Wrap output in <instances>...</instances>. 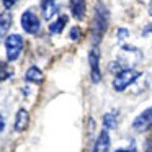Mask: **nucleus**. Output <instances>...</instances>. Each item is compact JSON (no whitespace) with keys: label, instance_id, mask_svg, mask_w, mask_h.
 <instances>
[{"label":"nucleus","instance_id":"4","mask_svg":"<svg viewBox=\"0 0 152 152\" xmlns=\"http://www.w3.org/2000/svg\"><path fill=\"white\" fill-rule=\"evenodd\" d=\"M5 48H7V59L17 61L20 57V53L23 49V39L20 34H10L5 39Z\"/></svg>","mask_w":152,"mask_h":152},{"label":"nucleus","instance_id":"9","mask_svg":"<svg viewBox=\"0 0 152 152\" xmlns=\"http://www.w3.org/2000/svg\"><path fill=\"white\" fill-rule=\"evenodd\" d=\"M57 10V0H41V12H43V18L49 20L53 15H56Z\"/></svg>","mask_w":152,"mask_h":152},{"label":"nucleus","instance_id":"14","mask_svg":"<svg viewBox=\"0 0 152 152\" xmlns=\"http://www.w3.org/2000/svg\"><path fill=\"white\" fill-rule=\"evenodd\" d=\"M66 23H67V17H59L56 21H53V23L49 25V31L53 34H57V33H61V31L64 30V26H66Z\"/></svg>","mask_w":152,"mask_h":152},{"label":"nucleus","instance_id":"6","mask_svg":"<svg viewBox=\"0 0 152 152\" xmlns=\"http://www.w3.org/2000/svg\"><path fill=\"white\" fill-rule=\"evenodd\" d=\"M88 64H90V75L92 82L98 83L102 80V72H100V53L96 48H92L88 53Z\"/></svg>","mask_w":152,"mask_h":152},{"label":"nucleus","instance_id":"17","mask_svg":"<svg viewBox=\"0 0 152 152\" xmlns=\"http://www.w3.org/2000/svg\"><path fill=\"white\" fill-rule=\"evenodd\" d=\"M128 36H129V31L126 30V28H119V30L116 31V38H118V41H124Z\"/></svg>","mask_w":152,"mask_h":152},{"label":"nucleus","instance_id":"10","mask_svg":"<svg viewBox=\"0 0 152 152\" xmlns=\"http://www.w3.org/2000/svg\"><path fill=\"white\" fill-rule=\"evenodd\" d=\"M28 121H30V115H28V111L25 108L18 110L17 113V119H15V129H17L18 132L25 131L28 126Z\"/></svg>","mask_w":152,"mask_h":152},{"label":"nucleus","instance_id":"8","mask_svg":"<svg viewBox=\"0 0 152 152\" xmlns=\"http://www.w3.org/2000/svg\"><path fill=\"white\" fill-rule=\"evenodd\" d=\"M110 151V134L108 131H102L98 136V139L95 141V145H93L92 152H108Z\"/></svg>","mask_w":152,"mask_h":152},{"label":"nucleus","instance_id":"15","mask_svg":"<svg viewBox=\"0 0 152 152\" xmlns=\"http://www.w3.org/2000/svg\"><path fill=\"white\" fill-rule=\"evenodd\" d=\"M103 126H105V129L116 128V115L115 113H108V115L103 116Z\"/></svg>","mask_w":152,"mask_h":152},{"label":"nucleus","instance_id":"11","mask_svg":"<svg viewBox=\"0 0 152 152\" xmlns=\"http://www.w3.org/2000/svg\"><path fill=\"white\" fill-rule=\"evenodd\" d=\"M70 12L75 20H82L85 17V0H70Z\"/></svg>","mask_w":152,"mask_h":152},{"label":"nucleus","instance_id":"5","mask_svg":"<svg viewBox=\"0 0 152 152\" xmlns=\"http://www.w3.org/2000/svg\"><path fill=\"white\" fill-rule=\"evenodd\" d=\"M39 18H38L36 13H33L31 10H26L23 12V15H21V28H23L25 31H26L28 34H34L39 31Z\"/></svg>","mask_w":152,"mask_h":152},{"label":"nucleus","instance_id":"12","mask_svg":"<svg viewBox=\"0 0 152 152\" xmlns=\"http://www.w3.org/2000/svg\"><path fill=\"white\" fill-rule=\"evenodd\" d=\"M25 79L28 80V82H33V83H41L44 79L43 72L39 70V67L36 66H31L30 69L26 70V74H25Z\"/></svg>","mask_w":152,"mask_h":152},{"label":"nucleus","instance_id":"20","mask_svg":"<svg viewBox=\"0 0 152 152\" xmlns=\"http://www.w3.org/2000/svg\"><path fill=\"white\" fill-rule=\"evenodd\" d=\"M4 126H5V121H4V116L0 115V132L4 131Z\"/></svg>","mask_w":152,"mask_h":152},{"label":"nucleus","instance_id":"21","mask_svg":"<svg viewBox=\"0 0 152 152\" xmlns=\"http://www.w3.org/2000/svg\"><path fill=\"white\" fill-rule=\"evenodd\" d=\"M116 152H134V149H118Z\"/></svg>","mask_w":152,"mask_h":152},{"label":"nucleus","instance_id":"22","mask_svg":"<svg viewBox=\"0 0 152 152\" xmlns=\"http://www.w3.org/2000/svg\"><path fill=\"white\" fill-rule=\"evenodd\" d=\"M145 33H152V25H149V28H145V30H144V34Z\"/></svg>","mask_w":152,"mask_h":152},{"label":"nucleus","instance_id":"19","mask_svg":"<svg viewBox=\"0 0 152 152\" xmlns=\"http://www.w3.org/2000/svg\"><path fill=\"white\" fill-rule=\"evenodd\" d=\"M17 2H18V0H2V4H4V7L7 8V10L13 7V5L17 4Z\"/></svg>","mask_w":152,"mask_h":152},{"label":"nucleus","instance_id":"2","mask_svg":"<svg viewBox=\"0 0 152 152\" xmlns=\"http://www.w3.org/2000/svg\"><path fill=\"white\" fill-rule=\"evenodd\" d=\"M141 59H142L141 49H137V48H134V46H128V44L123 46L121 51H119V54H118V62L121 64L123 67H126V69H131V67L136 66Z\"/></svg>","mask_w":152,"mask_h":152},{"label":"nucleus","instance_id":"16","mask_svg":"<svg viewBox=\"0 0 152 152\" xmlns=\"http://www.w3.org/2000/svg\"><path fill=\"white\" fill-rule=\"evenodd\" d=\"M12 75V70L8 69V66L5 62H0V82L2 80H7Z\"/></svg>","mask_w":152,"mask_h":152},{"label":"nucleus","instance_id":"13","mask_svg":"<svg viewBox=\"0 0 152 152\" xmlns=\"http://www.w3.org/2000/svg\"><path fill=\"white\" fill-rule=\"evenodd\" d=\"M12 26V15L10 12H2L0 13V38H4L7 31Z\"/></svg>","mask_w":152,"mask_h":152},{"label":"nucleus","instance_id":"3","mask_svg":"<svg viewBox=\"0 0 152 152\" xmlns=\"http://www.w3.org/2000/svg\"><path fill=\"white\" fill-rule=\"evenodd\" d=\"M139 75H141V74L134 69H123L121 72L116 74L115 80H113V88H115L116 92H124L131 83H134L136 80H137Z\"/></svg>","mask_w":152,"mask_h":152},{"label":"nucleus","instance_id":"1","mask_svg":"<svg viewBox=\"0 0 152 152\" xmlns=\"http://www.w3.org/2000/svg\"><path fill=\"white\" fill-rule=\"evenodd\" d=\"M106 25H108V12H106V8L100 4L98 7H96L95 20H93V43H95V48H96V44L100 43L103 33H105Z\"/></svg>","mask_w":152,"mask_h":152},{"label":"nucleus","instance_id":"7","mask_svg":"<svg viewBox=\"0 0 152 152\" xmlns=\"http://www.w3.org/2000/svg\"><path fill=\"white\" fill-rule=\"evenodd\" d=\"M132 128L139 132H144V131H147V129L152 128V106L147 110H144V111L132 121Z\"/></svg>","mask_w":152,"mask_h":152},{"label":"nucleus","instance_id":"18","mask_svg":"<svg viewBox=\"0 0 152 152\" xmlns=\"http://www.w3.org/2000/svg\"><path fill=\"white\" fill-rule=\"evenodd\" d=\"M79 38H80V30H79L77 26H74L72 30H70V39H72V41H77Z\"/></svg>","mask_w":152,"mask_h":152},{"label":"nucleus","instance_id":"23","mask_svg":"<svg viewBox=\"0 0 152 152\" xmlns=\"http://www.w3.org/2000/svg\"><path fill=\"white\" fill-rule=\"evenodd\" d=\"M149 15L152 17V0H151V4H149Z\"/></svg>","mask_w":152,"mask_h":152}]
</instances>
